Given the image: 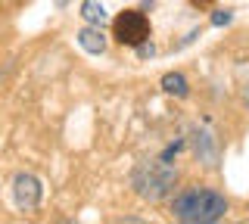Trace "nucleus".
Returning a JSON list of instances; mask_svg holds the SVG:
<instances>
[{
  "instance_id": "obj_1",
  "label": "nucleus",
  "mask_w": 249,
  "mask_h": 224,
  "mask_svg": "<svg viewBox=\"0 0 249 224\" xmlns=\"http://www.w3.org/2000/svg\"><path fill=\"white\" fill-rule=\"evenodd\" d=\"M171 215L187 224H212L228 215V199H224V193H218L212 187L193 184V187L181 190L171 199Z\"/></svg>"
},
{
  "instance_id": "obj_2",
  "label": "nucleus",
  "mask_w": 249,
  "mask_h": 224,
  "mask_svg": "<svg viewBox=\"0 0 249 224\" xmlns=\"http://www.w3.org/2000/svg\"><path fill=\"white\" fill-rule=\"evenodd\" d=\"M131 187L140 199H146V203H159V199H165L175 193L178 187V168L171 165L168 159H153V162H140L134 168V174H131Z\"/></svg>"
},
{
  "instance_id": "obj_3",
  "label": "nucleus",
  "mask_w": 249,
  "mask_h": 224,
  "mask_svg": "<svg viewBox=\"0 0 249 224\" xmlns=\"http://www.w3.org/2000/svg\"><path fill=\"white\" fill-rule=\"evenodd\" d=\"M112 34H115L119 44H124V47H137V44L150 41L153 25H150V19H146L140 10H124L112 22Z\"/></svg>"
},
{
  "instance_id": "obj_4",
  "label": "nucleus",
  "mask_w": 249,
  "mask_h": 224,
  "mask_svg": "<svg viewBox=\"0 0 249 224\" xmlns=\"http://www.w3.org/2000/svg\"><path fill=\"white\" fill-rule=\"evenodd\" d=\"M41 196H44V187L35 174L28 172H19L13 177V203L19 212H31V208L41 206Z\"/></svg>"
},
{
  "instance_id": "obj_5",
  "label": "nucleus",
  "mask_w": 249,
  "mask_h": 224,
  "mask_svg": "<svg viewBox=\"0 0 249 224\" xmlns=\"http://www.w3.org/2000/svg\"><path fill=\"white\" fill-rule=\"evenodd\" d=\"M193 153L199 156L202 165H218V143L209 131H193Z\"/></svg>"
},
{
  "instance_id": "obj_6",
  "label": "nucleus",
  "mask_w": 249,
  "mask_h": 224,
  "mask_svg": "<svg viewBox=\"0 0 249 224\" xmlns=\"http://www.w3.org/2000/svg\"><path fill=\"white\" fill-rule=\"evenodd\" d=\"M78 44H81V50H88V53H93V56H100V53L106 50L103 25H84L81 32H78Z\"/></svg>"
},
{
  "instance_id": "obj_7",
  "label": "nucleus",
  "mask_w": 249,
  "mask_h": 224,
  "mask_svg": "<svg viewBox=\"0 0 249 224\" xmlns=\"http://www.w3.org/2000/svg\"><path fill=\"white\" fill-rule=\"evenodd\" d=\"M81 19L88 25H103L106 22V6L100 0H81Z\"/></svg>"
},
{
  "instance_id": "obj_8",
  "label": "nucleus",
  "mask_w": 249,
  "mask_h": 224,
  "mask_svg": "<svg viewBox=\"0 0 249 224\" xmlns=\"http://www.w3.org/2000/svg\"><path fill=\"white\" fill-rule=\"evenodd\" d=\"M162 90H165V94H175V97H187V94H190V87H187V78H184L181 72L162 75Z\"/></svg>"
},
{
  "instance_id": "obj_9",
  "label": "nucleus",
  "mask_w": 249,
  "mask_h": 224,
  "mask_svg": "<svg viewBox=\"0 0 249 224\" xmlns=\"http://www.w3.org/2000/svg\"><path fill=\"white\" fill-rule=\"evenodd\" d=\"M231 19H233V10H215L212 13V25H231Z\"/></svg>"
},
{
  "instance_id": "obj_10",
  "label": "nucleus",
  "mask_w": 249,
  "mask_h": 224,
  "mask_svg": "<svg viewBox=\"0 0 249 224\" xmlns=\"http://www.w3.org/2000/svg\"><path fill=\"white\" fill-rule=\"evenodd\" d=\"M190 3H193V6H209L212 0H190Z\"/></svg>"
},
{
  "instance_id": "obj_11",
  "label": "nucleus",
  "mask_w": 249,
  "mask_h": 224,
  "mask_svg": "<svg viewBox=\"0 0 249 224\" xmlns=\"http://www.w3.org/2000/svg\"><path fill=\"white\" fill-rule=\"evenodd\" d=\"M243 100H246V103H249V84H246V90H243Z\"/></svg>"
},
{
  "instance_id": "obj_12",
  "label": "nucleus",
  "mask_w": 249,
  "mask_h": 224,
  "mask_svg": "<svg viewBox=\"0 0 249 224\" xmlns=\"http://www.w3.org/2000/svg\"><path fill=\"white\" fill-rule=\"evenodd\" d=\"M56 3H59V6H66V3H69V0H56Z\"/></svg>"
}]
</instances>
